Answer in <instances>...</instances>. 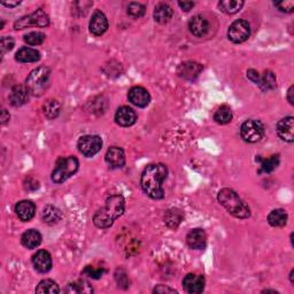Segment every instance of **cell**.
<instances>
[{
	"mask_svg": "<svg viewBox=\"0 0 294 294\" xmlns=\"http://www.w3.org/2000/svg\"><path fill=\"white\" fill-rule=\"evenodd\" d=\"M168 176V168L163 163H152L147 166L141 174L140 187L146 196L160 200L164 198L163 181Z\"/></svg>",
	"mask_w": 294,
	"mask_h": 294,
	"instance_id": "1",
	"label": "cell"
},
{
	"mask_svg": "<svg viewBox=\"0 0 294 294\" xmlns=\"http://www.w3.org/2000/svg\"><path fill=\"white\" fill-rule=\"evenodd\" d=\"M125 209V200L121 194H114L107 198L106 205L93 216L94 226L99 229H107L113 226L115 219L122 216Z\"/></svg>",
	"mask_w": 294,
	"mask_h": 294,
	"instance_id": "2",
	"label": "cell"
},
{
	"mask_svg": "<svg viewBox=\"0 0 294 294\" xmlns=\"http://www.w3.org/2000/svg\"><path fill=\"white\" fill-rule=\"evenodd\" d=\"M218 202L232 216L237 218H248L250 216L249 207L241 200L237 192L231 189H223L218 192Z\"/></svg>",
	"mask_w": 294,
	"mask_h": 294,
	"instance_id": "3",
	"label": "cell"
},
{
	"mask_svg": "<svg viewBox=\"0 0 294 294\" xmlns=\"http://www.w3.org/2000/svg\"><path fill=\"white\" fill-rule=\"evenodd\" d=\"M51 69L47 67H38L29 74L25 81V86L30 91V94L40 97L47 89L50 80Z\"/></svg>",
	"mask_w": 294,
	"mask_h": 294,
	"instance_id": "4",
	"label": "cell"
},
{
	"mask_svg": "<svg viewBox=\"0 0 294 294\" xmlns=\"http://www.w3.org/2000/svg\"><path fill=\"white\" fill-rule=\"evenodd\" d=\"M79 167L80 162L75 157L60 158L55 163L53 172H52V180L57 184L63 183L76 174Z\"/></svg>",
	"mask_w": 294,
	"mask_h": 294,
	"instance_id": "5",
	"label": "cell"
},
{
	"mask_svg": "<svg viewBox=\"0 0 294 294\" xmlns=\"http://www.w3.org/2000/svg\"><path fill=\"white\" fill-rule=\"evenodd\" d=\"M240 136L246 142H258L265 136V125L261 121L247 120L240 128Z\"/></svg>",
	"mask_w": 294,
	"mask_h": 294,
	"instance_id": "6",
	"label": "cell"
},
{
	"mask_svg": "<svg viewBox=\"0 0 294 294\" xmlns=\"http://www.w3.org/2000/svg\"><path fill=\"white\" fill-rule=\"evenodd\" d=\"M50 24V19L49 15L46 14L44 10L34 11L31 14H29L27 16L21 17L20 20H17L14 23V29L15 30H22L25 28L31 27V25H36V27L40 28H45Z\"/></svg>",
	"mask_w": 294,
	"mask_h": 294,
	"instance_id": "7",
	"label": "cell"
},
{
	"mask_svg": "<svg viewBox=\"0 0 294 294\" xmlns=\"http://www.w3.org/2000/svg\"><path fill=\"white\" fill-rule=\"evenodd\" d=\"M77 147L84 157L92 158L101 150L102 139L97 135H86L80 138Z\"/></svg>",
	"mask_w": 294,
	"mask_h": 294,
	"instance_id": "8",
	"label": "cell"
},
{
	"mask_svg": "<svg viewBox=\"0 0 294 294\" xmlns=\"http://www.w3.org/2000/svg\"><path fill=\"white\" fill-rule=\"evenodd\" d=\"M250 36V25L245 20H237L228 30V37L235 44L246 42Z\"/></svg>",
	"mask_w": 294,
	"mask_h": 294,
	"instance_id": "9",
	"label": "cell"
},
{
	"mask_svg": "<svg viewBox=\"0 0 294 294\" xmlns=\"http://www.w3.org/2000/svg\"><path fill=\"white\" fill-rule=\"evenodd\" d=\"M201 71H202L201 64L198 62H193V61L180 63L178 69H177V74H178V76L189 82L196 81L199 77V75H200Z\"/></svg>",
	"mask_w": 294,
	"mask_h": 294,
	"instance_id": "10",
	"label": "cell"
},
{
	"mask_svg": "<svg viewBox=\"0 0 294 294\" xmlns=\"http://www.w3.org/2000/svg\"><path fill=\"white\" fill-rule=\"evenodd\" d=\"M128 99L132 105L139 108H145L150 105L151 96L149 91L142 88V86H133L128 93Z\"/></svg>",
	"mask_w": 294,
	"mask_h": 294,
	"instance_id": "11",
	"label": "cell"
},
{
	"mask_svg": "<svg viewBox=\"0 0 294 294\" xmlns=\"http://www.w3.org/2000/svg\"><path fill=\"white\" fill-rule=\"evenodd\" d=\"M277 135L280 139L286 142H293L294 140V118L286 116L277 123Z\"/></svg>",
	"mask_w": 294,
	"mask_h": 294,
	"instance_id": "12",
	"label": "cell"
},
{
	"mask_svg": "<svg viewBox=\"0 0 294 294\" xmlns=\"http://www.w3.org/2000/svg\"><path fill=\"white\" fill-rule=\"evenodd\" d=\"M184 291L190 294L201 293L205 288V278L201 275L188 274L183 279Z\"/></svg>",
	"mask_w": 294,
	"mask_h": 294,
	"instance_id": "13",
	"label": "cell"
},
{
	"mask_svg": "<svg viewBox=\"0 0 294 294\" xmlns=\"http://www.w3.org/2000/svg\"><path fill=\"white\" fill-rule=\"evenodd\" d=\"M189 29L193 36L205 37L209 32L210 24L205 16L196 15L189 21Z\"/></svg>",
	"mask_w": 294,
	"mask_h": 294,
	"instance_id": "14",
	"label": "cell"
},
{
	"mask_svg": "<svg viewBox=\"0 0 294 294\" xmlns=\"http://www.w3.org/2000/svg\"><path fill=\"white\" fill-rule=\"evenodd\" d=\"M105 160L108 167L112 168V169H120V168H123L125 164L124 151L118 146L111 147V149L107 151Z\"/></svg>",
	"mask_w": 294,
	"mask_h": 294,
	"instance_id": "15",
	"label": "cell"
},
{
	"mask_svg": "<svg viewBox=\"0 0 294 294\" xmlns=\"http://www.w3.org/2000/svg\"><path fill=\"white\" fill-rule=\"evenodd\" d=\"M89 28L90 31L96 36H101V34L105 33L108 29V20L106 15L100 11L94 12L90 20Z\"/></svg>",
	"mask_w": 294,
	"mask_h": 294,
	"instance_id": "16",
	"label": "cell"
},
{
	"mask_svg": "<svg viewBox=\"0 0 294 294\" xmlns=\"http://www.w3.org/2000/svg\"><path fill=\"white\" fill-rule=\"evenodd\" d=\"M137 114L132 108L128 106L120 107L115 113V122L121 127H131L136 123Z\"/></svg>",
	"mask_w": 294,
	"mask_h": 294,
	"instance_id": "17",
	"label": "cell"
},
{
	"mask_svg": "<svg viewBox=\"0 0 294 294\" xmlns=\"http://www.w3.org/2000/svg\"><path fill=\"white\" fill-rule=\"evenodd\" d=\"M32 263L34 269L41 274H46L52 268V258L47 250L41 249L32 256Z\"/></svg>",
	"mask_w": 294,
	"mask_h": 294,
	"instance_id": "18",
	"label": "cell"
},
{
	"mask_svg": "<svg viewBox=\"0 0 294 294\" xmlns=\"http://www.w3.org/2000/svg\"><path fill=\"white\" fill-rule=\"evenodd\" d=\"M187 243L190 248L202 249L206 247L207 235L202 229H193L187 236Z\"/></svg>",
	"mask_w": 294,
	"mask_h": 294,
	"instance_id": "19",
	"label": "cell"
},
{
	"mask_svg": "<svg viewBox=\"0 0 294 294\" xmlns=\"http://www.w3.org/2000/svg\"><path fill=\"white\" fill-rule=\"evenodd\" d=\"M30 91L25 85H15L10 94V101L14 107L25 105L29 101Z\"/></svg>",
	"mask_w": 294,
	"mask_h": 294,
	"instance_id": "20",
	"label": "cell"
},
{
	"mask_svg": "<svg viewBox=\"0 0 294 294\" xmlns=\"http://www.w3.org/2000/svg\"><path fill=\"white\" fill-rule=\"evenodd\" d=\"M15 213L22 222H29L31 220L36 213V206L32 201L22 200L17 202L15 206Z\"/></svg>",
	"mask_w": 294,
	"mask_h": 294,
	"instance_id": "21",
	"label": "cell"
},
{
	"mask_svg": "<svg viewBox=\"0 0 294 294\" xmlns=\"http://www.w3.org/2000/svg\"><path fill=\"white\" fill-rule=\"evenodd\" d=\"M21 243H22L25 248L33 249L41 245L42 235L37 230H34V229H30L21 237Z\"/></svg>",
	"mask_w": 294,
	"mask_h": 294,
	"instance_id": "22",
	"label": "cell"
},
{
	"mask_svg": "<svg viewBox=\"0 0 294 294\" xmlns=\"http://www.w3.org/2000/svg\"><path fill=\"white\" fill-rule=\"evenodd\" d=\"M41 59V53L37 50L31 49V47H22L15 54V60L22 63L28 62H37Z\"/></svg>",
	"mask_w": 294,
	"mask_h": 294,
	"instance_id": "23",
	"label": "cell"
},
{
	"mask_svg": "<svg viewBox=\"0 0 294 294\" xmlns=\"http://www.w3.org/2000/svg\"><path fill=\"white\" fill-rule=\"evenodd\" d=\"M153 16H154V20L157 21L158 23L164 24V23L169 22L170 19L172 17V8L168 5V4L160 3L154 8Z\"/></svg>",
	"mask_w": 294,
	"mask_h": 294,
	"instance_id": "24",
	"label": "cell"
},
{
	"mask_svg": "<svg viewBox=\"0 0 294 294\" xmlns=\"http://www.w3.org/2000/svg\"><path fill=\"white\" fill-rule=\"evenodd\" d=\"M61 211L57 207L47 205L44 207V209L42 211V219L43 222L46 224H55L61 219Z\"/></svg>",
	"mask_w": 294,
	"mask_h": 294,
	"instance_id": "25",
	"label": "cell"
},
{
	"mask_svg": "<svg viewBox=\"0 0 294 294\" xmlns=\"http://www.w3.org/2000/svg\"><path fill=\"white\" fill-rule=\"evenodd\" d=\"M287 218L288 216L284 209H274L268 215V222H269L271 227L275 228H282L286 226Z\"/></svg>",
	"mask_w": 294,
	"mask_h": 294,
	"instance_id": "26",
	"label": "cell"
},
{
	"mask_svg": "<svg viewBox=\"0 0 294 294\" xmlns=\"http://www.w3.org/2000/svg\"><path fill=\"white\" fill-rule=\"evenodd\" d=\"M256 161L260 162V172L269 174L279 166V155H271L270 158L267 159L256 158Z\"/></svg>",
	"mask_w": 294,
	"mask_h": 294,
	"instance_id": "27",
	"label": "cell"
},
{
	"mask_svg": "<svg viewBox=\"0 0 294 294\" xmlns=\"http://www.w3.org/2000/svg\"><path fill=\"white\" fill-rule=\"evenodd\" d=\"M243 6L244 2H241V0H220L218 3L219 11L227 13V14H236Z\"/></svg>",
	"mask_w": 294,
	"mask_h": 294,
	"instance_id": "28",
	"label": "cell"
},
{
	"mask_svg": "<svg viewBox=\"0 0 294 294\" xmlns=\"http://www.w3.org/2000/svg\"><path fill=\"white\" fill-rule=\"evenodd\" d=\"M66 292L67 293H86L90 294L93 292V288L91 285L86 282V280L80 279L76 280V282L69 283L68 286L66 287Z\"/></svg>",
	"mask_w": 294,
	"mask_h": 294,
	"instance_id": "29",
	"label": "cell"
},
{
	"mask_svg": "<svg viewBox=\"0 0 294 294\" xmlns=\"http://www.w3.org/2000/svg\"><path fill=\"white\" fill-rule=\"evenodd\" d=\"M60 292L59 285L52 279H44L37 285L36 293L40 294H57Z\"/></svg>",
	"mask_w": 294,
	"mask_h": 294,
	"instance_id": "30",
	"label": "cell"
},
{
	"mask_svg": "<svg viewBox=\"0 0 294 294\" xmlns=\"http://www.w3.org/2000/svg\"><path fill=\"white\" fill-rule=\"evenodd\" d=\"M183 219V213L179 209H170L164 215V223L170 229H176Z\"/></svg>",
	"mask_w": 294,
	"mask_h": 294,
	"instance_id": "31",
	"label": "cell"
},
{
	"mask_svg": "<svg viewBox=\"0 0 294 294\" xmlns=\"http://www.w3.org/2000/svg\"><path fill=\"white\" fill-rule=\"evenodd\" d=\"M214 120L218 124H228L232 120V111L229 106H220L214 114Z\"/></svg>",
	"mask_w": 294,
	"mask_h": 294,
	"instance_id": "32",
	"label": "cell"
},
{
	"mask_svg": "<svg viewBox=\"0 0 294 294\" xmlns=\"http://www.w3.org/2000/svg\"><path fill=\"white\" fill-rule=\"evenodd\" d=\"M258 85L260 86V89L263 91L275 89L276 88L275 74L270 70H267L263 72V75H260V81H259Z\"/></svg>",
	"mask_w": 294,
	"mask_h": 294,
	"instance_id": "33",
	"label": "cell"
},
{
	"mask_svg": "<svg viewBox=\"0 0 294 294\" xmlns=\"http://www.w3.org/2000/svg\"><path fill=\"white\" fill-rule=\"evenodd\" d=\"M44 114L46 118L49 119H55L58 118L59 114H60V111H61V106H60L59 101L57 100H47L44 103Z\"/></svg>",
	"mask_w": 294,
	"mask_h": 294,
	"instance_id": "34",
	"label": "cell"
},
{
	"mask_svg": "<svg viewBox=\"0 0 294 294\" xmlns=\"http://www.w3.org/2000/svg\"><path fill=\"white\" fill-rule=\"evenodd\" d=\"M23 40L28 45H31V46L41 45V44H43V42L45 41V34L43 32L32 31V32H29V33L25 34Z\"/></svg>",
	"mask_w": 294,
	"mask_h": 294,
	"instance_id": "35",
	"label": "cell"
},
{
	"mask_svg": "<svg viewBox=\"0 0 294 294\" xmlns=\"http://www.w3.org/2000/svg\"><path fill=\"white\" fill-rule=\"evenodd\" d=\"M146 12L145 5L140 3H130L128 6V14L133 19H139V17L144 16Z\"/></svg>",
	"mask_w": 294,
	"mask_h": 294,
	"instance_id": "36",
	"label": "cell"
},
{
	"mask_svg": "<svg viewBox=\"0 0 294 294\" xmlns=\"http://www.w3.org/2000/svg\"><path fill=\"white\" fill-rule=\"evenodd\" d=\"M106 270L102 269V268H93L91 266H88L84 269L83 274L88 276V277H91L93 279H99L100 277H102V275L105 274Z\"/></svg>",
	"mask_w": 294,
	"mask_h": 294,
	"instance_id": "37",
	"label": "cell"
},
{
	"mask_svg": "<svg viewBox=\"0 0 294 294\" xmlns=\"http://www.w3.org/2000/svg\"><path fill=\"white\" fill-rule=\"evenodd\" d=\"M14 44H15V42H14V40H13L12 37L4 36L2 38V46H0V47H2V53L5 54L6 52L13 50V47H14Z\"/></svg>",
	"mask_w": 294,
	"mask_h": 294,
	"instance_id": "38",
	"label": "cell"
},
{
	"mask_svg": "<svg viewBox=\"0 0 294 294\" xmlns=\"http://www.w3.org/2000/svg\"><path fill=\"white\" fill-rule=\"evenodd\" d=\"M275 6L277 7L280 12H284V13H292L294 10V3L288 2V0L275 3Z\"/></svg>",
	"mask_w": 294,
	"mask_h": 294,
	"instance_id": "39",
	"label": "cell"
},
{
	"mask_svg": "<svg viewBox=\"0 0 294 294\" xmlns=\"http://www.w3.org/2000/svg\"><path fill=\"white\" fill-rule=\"evenodd\" d=\"M247 77L248 79L253 82L254 84H259V81H260V74H259L256 70H254V69H249L247 71Z\"/></svg>",
	"mask_w": 294,
	"mask_h": 294,
	"instance_id": "40",
	"label": "cell"
},
{
	"mask_svg": "<svg viewBox=\"0 0 294 294\" xmlns=\"http://www.w3.org/2000/svg\"><path fill=\"white\" fill-rule=\"evenodd\" d=\"M153 292L154 293H176L175 289L164 286V285H159V286H157L153 289Z\"/></svg>",
	"mask_w": 294,
	"mask_h": 294,
	"instance_id": "41",
	"label": "cell"
},
{
	"mask_svg": "<svg viewBox=\"0 0 294 294\" xmlns=\"http://www.w3.org/2000/svg\"><path fill=\"white\" fill-rule=\"evenodd\" d=\"M178 5L183 11L189 12L190 10H192L193 8L194 3L193 2H178Z\"/></svg>",
	"mask_w": 294,
	"mask_h": 294,
	"instance_id": "42",
	"label": "cell"
},
{
	"mask_svg": "<svg viewBox=\"0 0 294 294\" xmlns=\"http://www.w3.org/2000/svg\"><path fill=\"white\" fill-rule=\"evenodd\" d=\"M10 114L7 113V111L6 109H3V112H2V124L4 125V124H6V122H8V121H10Z\"/></svg>",
	"mask_w": 294,
	"mask_h": 294,
	"instance_id": "43",
	"label": "cell"
},
{
	"mask_svg": "<svg viewBox=\"0 0 294 294\" xmlns=\"http://www.w3.org/2000/svg\"><path fill=\"white\" fill-rule=\"evenodd\" d=\"M293 90H294V88H293V85H292V86H289V89H288V91H287V100H288L289 103H291V105H293V103H294V99H293Z\"/></svg>",
	"mask_w": 294,
	"mask_h": 294,
	"instance_id": "44",
	"label": "cell"
},
{
	"mask_svg": "<svg viewBox=\"0 0 294 294\" xmlns=\"http://www.w3.org/2000/svg\"><path fill=\"white\" fill-rule=\"evenodd\" d=\"M4 6H6V7H16V6H19L20 5V2H15V3H2Z\"/></svg>",
	"mask_w": 294,
	"mask_h": 294,
	"instance_id": "45",
	"label": "cell"
},
{
	"mask_svg": "<svg viewBox=\"0 0 294 294\" xmlns=\"http://www.w3.org/2000/svg\"><path fill=\"white\" fill-rule=\"evenodd\" d=\"M293 272H294V271L292 270V271H291V274H289V279H291V283H292V284H294V280H293Z\"/></svg>",
	"mask_w": 294,
	"mask_h": 294,
	"instance_id": "46",
	"label": "cell"
}]
</instances>
